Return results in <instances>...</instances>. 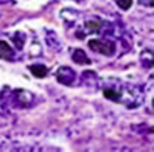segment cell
Segmentation results:
<instances>
[{
    "mask_svg": "<svg viewBox=\"0 0 154 152\" xmlns=\"http://www.w3.org/2000/svg\"><path fill=\"white\" fill-rule=\"evenodd\" d=\"M89 47L98 51V53H101V55H106V56H112L114 55V51H115V47H114V43L112 42H107L104 39H95V40H90L89 42Z\"/></svg>",
    "mask_w": 154,
    "mask_h": 152,
    "instance_id": "6da1fadb",
    "label": "cell"
},
{
    "mask_svg": "<svg viewBox=\"0 0 154 152\" xmlns=\"http://www.w3.org/2000/svg\"><path fill=\"white\" fill-rule=\"evenodd\" d=\"M0 58L8 59V61L13 59V48L5 40H0Z\"/></svg>",
    "mask_w": 154,
    "mask_h": 152,
    "instance_id": "7a4b0ae2",
    "label": "cell"
},
{
    "mask_svg": "<svg viewBox=\"0 0 154 152\" xmlns=\"http://www.w3.org/2000/svg\"><path fill=\"white\" fill-rule=\"evenodd\" d=\"M30 71L36 76V78H45L48 73V68L45 65H41V64H36V65H31L30 67Z\"/></svg>",
    "mask_w": 154,
    "mask_h": 152,
    "instance_id": "3957f363",
    "label": "cell"
},
{
    "mask_svg": "<svg viewBox=\"0 0 154 152\" xmlns=\"http://www.w3.org/2000/svg\"><path fill=\"white\" fill-rule=\"evenodd\" d=\"M73 61L78 62V64H90L89 58L84 55L83 50H75V53H73Z\"/></svg>",
    "mask_w": 154,
    "mask_h": 152,
    "instance_id": "277c9868",
    "label": "cell"
},
{
    "mask_svg": "<svg viewBox=\"0 0 154 152\" xmlns=\"http://www.w3.org/2000/svg\"><path fill=\"white\" fill-rule=\"evenodd\" d=\"M104 96L106 98H109V100H112V101H120L119 100V93H117L115 90H112V88H107V90H104Z\"/></svg>",
    "mask_w": 154,
    "mask_h": 152,
    "instance_id": "5b68a950",
    "label": "cell"
},
{
    "mask_svg": "<svg viewBox=\"0 0 154 152\" xmlns=\"http://www.w3.org/2000/svg\"><path fill=\"white\" fill-rule=\"evenodd\" d=\"M117 5H119L122 10H129L132 5V0H117Z\"/></svg>",
    "mask_w": 154,
    "mask_h": 152,
    "instance_id": "8992f818",
    "label": "cell"
},
{
    "mask_svg": "<svg viewBox=\"0 0 154 152\" xmlns=\"http://www.w3.org/2000/svg\"><path fill=\"white\" fill-rule=\"evenodd\" d=\"M86 28H89V30H98L100 28V23L98 22H87L86 23Z\"/></svg>",
    "mask_w": 154,
    "mask_h": 152,
    "instance_id": "52a82bcc",
    "label": "cell"
}]
</instances>
